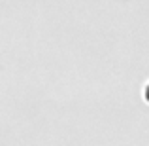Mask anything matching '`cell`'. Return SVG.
I'll return each instance as SVG.
<instances>
[{"label": "cell", "instance_id": "cell-1", "mask_svg": "<svg viewBox=\"0 0 149 146\" xmlns=\"http://www.w3.org/2000/svg\"><path fill=\"white\" fill-rule=\"evenodd\" d=\"M143 97H146V101L149 102V84L146 85V91H143Z\"/></svg>", "mask_w": 149, "mask_h": 146}]
</instances>
